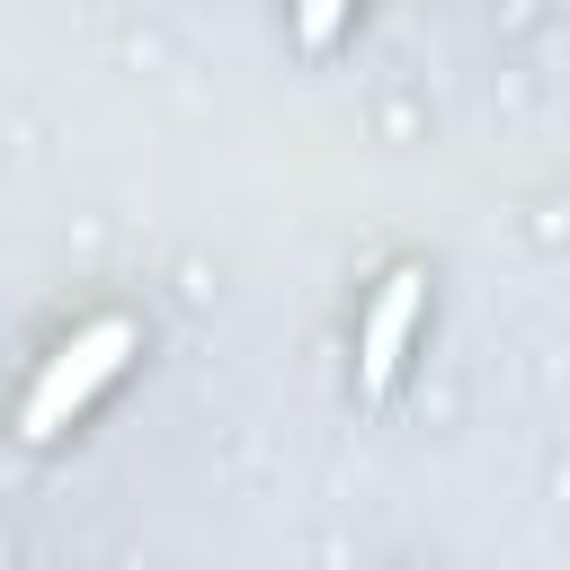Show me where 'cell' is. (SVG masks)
I'll use <instances>...</instances> for the list:
<instances>
[{
  "mask_svg": "<svg viewBox=\"0 0 570 570\" xmlns=\"http://www.w3.org/2000/svg\"><path fill=\"white\" fill-rule=\"evenodd\" d=\"M125 356H134V321H116V312H107V321H89V330H80V338H71V347H62V356L36 374V392H27L18 428H27L36 445H45V436H62V428L89 410V392H98V383H107Z\"/></svg>",
  "mask_w": 570,
  "mask_h": 570,
  "instance_id": "1",
  "label": "cell"
},
{
  "mask_svg": "<svg viewBox=\"0 0 570 570\" xmlns=\"http://www.w3.org/2000/svg\"><path fill=\"white\" fill-rule=\"evenodd\" d=\"M419 267H401V276H383V294H374V312H365V356H356V383L365 392H392V374H401V347H410V330H419Z\"/></svg>",
  "mask_w": 570,
  "mask_h": 570,
  "instance_id": "2",
  "label": "cell"
}]
</instances>
